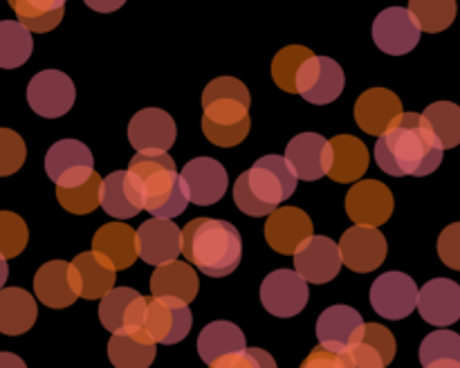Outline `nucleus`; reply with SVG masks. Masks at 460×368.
<instances>
[{
  "label": "nucleus",
  "mask_w": 460,
  "mask_h": 368,
  "mask_svg": "<svg viewBox=\"0 0 460 368\" xmlns=\"http://www.w3.org/2000/svg\"><path fill=\"white\" fill-rule=\"evenodd\" d=\"M7 276H9L7 258H4V256L0 254V290H3V285H4V283H7Z\"/></svg>",
  "instance_id": "50"
},
{
  "label": "nucleus",
  "mask_w": 460,
  "mask_h": 368,
  "mask_svg": "<svg viewBox=\"0 0 460 368\" xmlns=\"http://www.w3.org/2000/svg\"><path fill=\"white\" fill-rule=\"evenodd\" d=\"M438 256L447 267L460 272V223L447 224L438 236Z\"/></svg>",
  "instance_id": "46"
},
{
  "label": "nucleus",
  "mask_w": 460,
  "mask_h": 368,
  "mask_svg": "<svg viewBox=\"0 0 460 368\" xmlns=\"http://www.w3.org/2000/svg\"><path fill=\"white\" fill-rule=\"evenodd\" d=\"M308 283L292 269H274L261 283V303L279 319L296 317L308 305Z\"/></svg>",
  "instance_id": "9"
},
{
  "label": "nucleus",
  "mask_w": 460,
  "mask_h": 368,
  "mask_svg": "<svg viewBox=\"0 0 460 368\" xmlns=\"http://www.w3.org/2000/svg\"><path fill=\"white\" fill-rule=\"evenodd\" d=\"M175 121L162 108H144L128 124V142L137 153H166L175 144Z\"/></svg>",
  "instance_id": "19"
},
{
  "label": "nucleus",
  "mask_w": 460,
  "mask_h": 368,
  "mask_svg": "<svg viewBox=\"0 0 460 368\" xmlns=\"http://www.w3.org/2000/svg\"><path fill=\"white\" fill-rule=\"evenodd\" d=\"M155 346L146 330L112 335L108 341V357L115 368H148L155 359Z\"/></svg>",
  "instance_id": "33"
},
{
  "label": "nucleus",
  "mask_w": 460,
  "mask_h": 368,
  "mask_svg": "<svg viewBox=\"0 0 460 368\" xmlns=\"http://www.w3.org/2000/svg\"><path fill=\"white\" fill-rule=\"evenodd\" d=\"M252 97L236 76H218L202 92V133L211 144L232 148L245 142L252 128Z\"/></svg>",
  "instance_id": "2"
},
{
  "label": "nucleus",
  "mask_w": 460,
  "mask_h": 368,
  "mask_svg": "<svg viewBox=\"0 0 460 368\" xmlns=\"http://www.w3.org/2000/svg\"><path fill=\"white\" fill-rule=\"evenodd\" d=\"M301 368H344L341 366V359L337 353H331L323 346H317V348L310 350L308 357L304 359Z\"/></svg>",
  "instance_id": "47"
},
{
  "label": "nucleus",
  "mask_w": 460,
  "mask_h": 368,
  "mask_svg": "<svg viewBox=\"0 0 460 368\" xmlns=\"http://www.w3.org/2000/svg\"><path fill=\"white\" fill-rule=\"evenodd\" d=\"M394 193L377 180H362L346 193V214L355 224L380 227L394 214Z\"/></svg>",
  "instance_id": "13"
},
{
  "label": "nucleus",
  "mask_w": 460,
  "mask_h": 368,
  "mask_svg": "<svg viewBox=\"0 0 460 368\" xmlns=\"http://www.w3.org/2000/svg\"><path fill=\"white\" fill-rule=\"evenodd\" d=\"M182 254L207 276H227L241 265V232L227 220L196 218L182 229Z\"/></svg>",
  "instance_id": "3"
},
{
  "label": "nucleus",
  "mask_w": 460,
  "mask_h": 368,
  "mask_svg": "<svg viewBox=\"0 0 460 368\" xmlns=\"http://www.w3.org/2000/svg\"><path fill=\"white\" fill-rule=\"evenodd\" d=\"M418 294L420 290L409 274L386 272L373 283L371 305L380 317L400 321L418 308Z\"/></svg>",
  "instance_id": "12"
},
{
  "label": "nucleus",
  "mask_w": 460,
  "mask_h": 368,
  "mask_svg": "<svg viewBox=\"0 0 460 368\" xmlns=\"http://www.w3.org/2000/svg\"><path fill=\"white\" fill-rule=\"evenodd\" d=\"M420 25L407 7H386L373 21V40L389 57L409 54L420 43Z\"/></svg>",
  "instance_id": "11"
},
{
  "label": "nucleus",
  "mask_w": 460,
  "mask_h": 368,
  "mask_svg": "<svg viewBox=\"0 0 460 368\" xmlns=\"http://www.w3.org/2000/svg\"><path fill=\"white\" fill-rule=\"evenodd\" d=\"M45 173L58 188L81 187L94 175L93 151L79 139H61L45 155Z\"/></svg>",
  "instance_id": "6"
},
{
  "label": "nucleus",
  "mask_w": 460,
  "mask_h": 368,
  "mask_svg": "<svg viewBox=\"0 0 460 368\" xmlns=\"http://www.w3.org/2000/svg\"><path fill=\"white\" fill-rule=\"evenodd\" d=\"M364 319L350 305H331L317 319V339L331 353H346L355 344L362 341L364 335Z\"/></svg>",
  "instance_id": "16"
},
{
  "label": "nucleus",
  "mask_w": 460,
  "mask_h": 368,
  "mask_svg": "<svg viewBox=\"0 0 460 368\" xmlns=\"http://www.w3.org/2000/svg\"><path fill=\"white\" fill-rule=\"evenodd\" d=\"M340 359L344 368H386L382 355L368 344H362V341L346 350V353H341Z\"/></svg>",
  "instance_id": "45"
},
{
  "label": "nucleus",
  "mask_w": 460,
  "mask_h": 368,
  "mask_svg": "<svg viewBox=\"0 0 460 368\" xmlns=\"http://www.w3.org/2000/svg\"><path fill=\"white\" fill-rule=\"evenodd\" d=\"M247 350L245 335L241 328L232 321H214L207 323L198 335V355L205 364H214L227 355L243 353Z\"/></svg>",
  "instance_id": "32"
},
{
  "label": "nucleus",
  "mask_w": 460,
  "mask_h": 368,
  "mask_svg": "<svg viewBox=\"0 0 460 368\" xmlns=\"http://www.w3.org/2000/svg\"><path fill=\"white\" fill-rule=\"evenodd\" d=\"M93 251L106 258L115 269H128L139 258L137 232L124 223L103 224L94 233Z\"/></svg>",
  "instance_id": "28"
},
{
  "label": "nucleus",
  "mask_w": 460,
  "mask_h": 368,
  "mask_svg": "<svg viewBox=\"0 0 460 368\" xmlns=\"http://www.w3.org/2000/svg\"><path fill=\"white\" fill-rule=\"evenodd\" d=\"M193 314L187 303L178 299H148V312L144 330L153 337L155 344L173 346L187 339L191 332Z\"/></svg>",
  "instance_id": "14"
},
{
  "label": "nucleus",
  "mask_w": 460,
  "mask_h": 368,
  "mask_svg": "<svg viewBox=\"0 0 460 368\" xmlns=\"http://www.w3.org/2000/svg\"><path fill=\"white\" fill-rule=\"evenodd\" d=\"M180 175L189 188V200L198 206L216 205L227 193V171L214 157H196L187 162Z\"/></svg>",
  "instance_id": "24"
},
{
  "label": "nucleus",
  "mask_w": 460,
  "mask_h": 368,
  "mask_svg": "<svg viewBox=\"0 0 460 368\" xmlns=\"http://www.w3.org/2000/svg\"><path fill=\"white\" fill-rule=\"evenodd\" d=\"M18 16V22L36 34H45L58 27L66 16L67 0H7Z\"/></svg>",
  "instance_id": "34"
},
{
  "label": "nucleus",
  "mask_w": 460,
  "mask_h": 368,
  "mask_svg": "<svg viewBox=\"0 0 460 368\" xmlns=\"http://www.w3.org/2000/svg\"><path fill=\"white\" fill-rule=\"evenodd\" d=\"M362 344H368L371 348H376L377 353L382 355L386 366L394 362L395 350H398V341H395L394 332H391L389 328L380 326V323H367V326H364Z\"/></svg>",
  "instance_id": "44"
},
{
  "label": "nucleus",
  "mask_w": 460,
  "mask_h": 368,
  "mask_svg": "<svg viewBox=\"0 0 460 368\" xmlns=\"http://www.w3.org/2000/svg\"><path fill=\"white\" fill-rule=\"evenodd\" d=\"M102 182L103 178H99L97 173L84 182L81 187L72 188H57V200L58 205L66 211L76 215L93 214L97 206H102Z\"/></svg>",
  "instance_id": "40"
},
{
  "label": "nucleus",
  "mask_w": 460,
  "mask_h": 368,
  "mask_svg": "<svg viewBox=\"0 0 460 368\" xmlns=\"http://www.w3.org/2000/svg\"><path fill=\"white\" fill-rule=\"evenodd\" d=\"M148 299L133 287H115L99 303V321L112 335L144 330Z\"/></svg>",
  "instance_id": "10"
},
{
  "label": "nucleus",
  "mask_w": 460,
  "mask_h": 368,
  "mask_svg": "<svg viewBox=\"0 0 460 368\" xmlns=\"http://www.w3.org/2000/svg\"><path fill=\"white\" fill-rule=\"evenodd\" d=\"M128 171L144 184L146 211L153 218L173 220L184 214L189 188L182 175L175 171V162L169 153H137L130 160Z\"/></svg>",
  "instance_id": "5"
},
{
  "label": "nucleus",
  "mask_w": 460,
  "mask_h": 368,
  "mask_svg": "<svg viewBox=\"0 0 460 368\" xmlns=\"http://www.w3.org/2000/svg\"><path fill=\"white\" fill-rule=\"evenodd\" d=\"M286 157L295 169L296 178L304 182H314V180L328 175L332 164V146L331 139L319 133H299L288 142Z\"/></svg>",
  "instance_id": "17"
},
{
  "label": "nucleus",
  "mask_w": 460,
  "mask_h": 368,
  "mask_svg": "<svg viewBox=\"0 0 460 368\" xmlns=\"http://www.w3.org/2000/svg\"><path fill=\"white\" fill-rule=\"evenodd\" d=\"M200 290V281L187 260H173L162 267H155L151 276V292L155 299H178L182 303H191Z\"/></svg>",
  "instance_id": "29"
},
{
  "label": "nucleus",
  "mask_w": 460,
  "mask_h": 368,
  "mask_svg": "<svg viewBox=\"0 0 460 368\" xmlns=\"http://www.w3.org/2000/svg\"><path fill=\"white\" fill-rule=\"evenodd\" d=\"M313 57L308 48L304 45H288L279 49L277 57L272 58V79L286 92L296 94V76H299L301 66Z\"/></svg>",
  "instance_id": "39"
},
{
  "label": "nucleus",
  "mask_w": 460,
  "mask_h": 368,
  "mask_svg": "<svg viewBox=\"0 0 460 368\" xmlns=\"http://www.w3.org/2000/svg\"><path fill=\"white\" fill-rule=\"evenodd\" d=\"M314 224L299 206H279L265 223V241L279 254H296L308 238H313Z\"/></svg>",
  "instance_id": "21"
},
{
  "label": "nucleus",
  "mask_w": 460,
  "mask_h": 368,
  "mask_svg": "<svg viewBox=\"0 0 460 368\" xmlns=\"http://www.w3.org/2000/svg\"><path fill=\"white\" fill-rule=\"evenodd\" d=\"M332 146V164L328 171V178L335 180L340 184L358 182L368 169L371 162V153H368L367 144L362 139L353 137V135H337L331 139Z\"/></svg>",
  "instance_id": "30"
},
{
  "label": "nucleus",
  "mask_w": 460,
  "mask_h": 368,
  "mask_svg": "<svg viewBox=\"0 0 460 368\" xmlns=\"http://www.w3.org/2000/svg\"><path fill=\"white\" fill-rule=\"evenodd\" d=\"M295 169L283 155H265L252 164L250 171L238 175L234 184V202L243 214L252 218L272 215L295 193Z\"/></svg>",
  "instance_id": "4"
},
{
  "label": "nucleus",
  "mask_w": 460,
  "mask_h": 368,
  "mask_svg": "<svg viewBox=\"0 0 460 368\" xmlns=\"http://www.w3.org/2000/svg\"><path fill=\"white\" fill-rule=\"evenodd\" d=\"M376 162L394 178H425L443 164L445 146L420 112H402L376 142Z\"/></svg>",
  "instance_id": "1"
},
{
  "label": "nucleus",
  "mask_w": 460,
  "mask_h": 368,
  "mask_svg": "<svg viewBox=\"0 0 460 368\" xmlns=\"http://www.w3.org/2000/svg\"><path fill=\"white\" fill-rule=\"evenodd\" d=\"M340 251L346 267L358 274H367L385 263L389 247H386V238L380 229L355 224V227L346 229L341 236Z\"/></svg>",
  "instance_id": "15"
},
{
  "label": "nucleus",
  "mask_w": 460,
  "mask_h": 368,
  "mask_svg": "<svg viewBox=\"0 0 460 368\" xmlns=\"http://www.w3.org/2000/svg\"><path fill=\"white\" fill-rule=\"evenodd\" d=\"M27 146L21 135L12 128H0V178L13 175L25 164Z\"/></svg>",
  "instance_id": "42"
},
{
  "label": "nucleus",
  "mask_w": 460,
  "mask_h": 368,
  "mask_svg": "<svg viewBox=\"0 0 460 368\" xmlns=\"http://www.w3.org/2000/svg\"><path fill=\"white\" fill-rule=\"evenodd\" d=\"M72 276H75L76 292L81 299L94 301L103 299L111 290H115L117 269L94 251H84L70 263Z\"/></svg>",
  "instance_id": "27"
},
{
  "label": "nucleus",
  "mask_w": 460,
  "mask_h": 368,
  "mask_svg": "<svg viewBox=\"0 0 460 368\" xmlns=\"http://www.w3.org/2000/svg\"><path fill=\"white\" fill-rule=\"evenodd\" d=\"M0 368H27V364L18 355L0 353Z\"/></svg>",
  "instance_id": "49"
},
{
  "label": "nucleus",
  "mask_w": 460,
  "mask_h": 368,
  "mask_svg": "<svg viewBox=\"0 0 460 368\" xmlns=\"http://www.w3.org/2000/svg\"><path fill=\"white\" fill-rule=\"evenodd\" d=\"M39 317L34 296L22 287L0 290V332L9 337L25 335Z\"/></svg>",
  "instance_id": "31"
},
{
  "label": "nucleus",
  "mask_w": 460,
  "mask_h": 368,
  "mask_svg": "<svg viewBox=\"0 0 460 368\" xmlns=\"http://www.w3.org/2000/svg\"><path fill=\"white\" fill-rule=\"evenodd\" d=\"M30 241V229L25 220L13 211H0V254L4 258H16Z\"/></svg>",
  "instance_id": "41"
},
{
  "label": "nucleus",
  "mask_w": 460,
  "mask_h": 368,
  "mask_svg": "<svg viewBox=\"0 0 460 368\" xmlns=\"http://www.w3.org/2000/svg\"><path fill=\"white\" fill-rule=\"evenodd\" d=\"M346 76L340 63L331 57H313L301 66L296 76V94L314 106H326L344 92Z\"/></svg>",
  "instance_id": "8"
},
{
  "label": "nucleus",
  "mask_w": 460,
  "mask_h": 368,
  "mask_svg": "<svg viewBox=\"0 0 460 368\" xmlns=\"http://www.w3.org/2000/svg\"><path fill=\"white\" fill-rule=\"evenodd\" d=\"M402 117V101L389 88H368L355 101V121L367 135L380 137Z\"/></svg>",
  "instance_id": "23"
},
{
  "label": "nucleus",
  "mask_w": 460,
  "mask_h": 368,
  "mask_svg": "<svg viewBox=\"0 0 460 368\" xmlns=\"http://www.w3.org/2000/svg\"><path fill=\"white\" fill-rule=\"evenodd\" d=\"M34 294L48 308H70L79 299L70 263H66V260H49V263L40 265L34 276Z\"/></svg>",
  "instance_id": "26"
},
{
  "label": "nucleus",
  "mask_w": 460,
  "mask_h": 368,
  "mask_svg": "<svg viewBox=\"0 0 460 368\" xmlns=\"http://www.w3.org/2000/svg\"><path fill=\"white\" fill-rule=\"evenodd\" d=\"M102 209L117 220L135 218L146 209L144 184L128 169L112 171L102 182Z\"/></svg>",
  "instance_id": "22"
},
{
  "label": "nucleus",
  "mask_w": 460,
  "mask_h": 368,
  "mask_svg": "<svg viewBox=\"0 0 460 368\" xmlns=\"http://www.w3.org/2000/svg\"><path fill=\"white\" fill-rule=\"evenodd\" d=\"M34 39L31 31L18 21H0V67L13 70L30 61Z\"/></svg>",
  "instance_id": "35"
},
{
  "label": "nucleus",
  "mask_w": 460,
  "mask_h": 368,
  "mask_svg": "<svg viewBox=\"0 0 460 368\" xmlns=\"http://www.w3.org/2000/svg\"><path fill=\"white\" fill-rule=\"evenodd\" d=\"M209 368H277L272 355L263 348H247L243 353L227 355L211 364Z\"/></svg>",
  "instance_id": "43"
},
{
  "label": "nucleus",
  "mask_w": 460,
  "mask_h": 368,
  "mask_svg": "<svg viewBox=\"0 0 460 368\" xmlns=\"http://www.w3.org/2000/svg\"><path fill=\"white\" fill-rule=\"evenodd\" d=\"M76 88L70 76L61 70H43L31 76L27 85V103L36 115L58 119L75 106Z\"/></svg>",
  "instance_id": "7"
},
{
  "label": "nucleus",
  "mask_w": 460,
  "mask_h": 368,
  "mask_svg": "<svg viewBox=\"0 0 460 368\" xmlns=\"http://www.w3.org/2000/svg\"><path fill=\"white\" fill-rule=\"evenodd\" d=\"M418 312L427 323L447 328L460 319V285L452 278H431L420 287Z\"/></svg>",
  "instance_id": "25"
},
{
  "label": "nucleus",
  "mask_w": 460,
  "mask_h": 368,
  "mask_svg": "<svg viewBox=\"0 0 460 368\" xmlns=\"http://www.w3.org/2000/svg\"><path fill=\"white\" fill-rule=\"evenodd\" d=\"M137 254L144 263L162 267L182 254V229L173 220L151 218L137 229Z\"/></svg>",
  "instance_id": "20"
},
{
  "label": "nucleus",
  "mask_w": 460,
  "mask_h": 368,
  "mask_svg": "<svg viewBox=\"0 0 460 368\" xmlns=\"http://www.w3.org/2000/svg\"><path fill=\"white\" fill-rule=\"evenodd\" d=\"M341 251L332 238L313 236L296 250L295 254V272L304 278L305 283H322L332 281L340 274Z\"/></svg>",
  "instance_id": "18"
},
{
  "label": "nucleus",
  "mask_w": 460,
  "mask_h": 368,
  "mask_svg": "<svg viewBox=\"0 0 460 368\" xmlns=\"http://www.w3.org/2000/svg\"><path fill=\"white\" fill-rule=\"evenodd\" d=\"M422 368H460V335L452 330H436L420 344Z\"/></svg>",
  "instance_id": "36"
},
{
  "label": "nucleus",
  "mask_w": 460,
  "mask_h": 368,
  "mask_svg": "<svg viewBox=\"0 0 460 368\" xmlns=\"http://www.w3.org/2000/svg\"><path fill=\"white\" fill-rule=\"evenodd\" d=\"M84 3L88 4L90 9H94V12L111 13V12H117L119 7H124L126 0H84Z\"/></svg>",
  "instance_id": "48"
},
{
  "label": "nucleus",
  "mask_w": 460,
  "mask_h": 368,
  "mask_svg": "<svg viewBox=\"0 0 460 368\" xmlns=\"http://www.w3.org/2000/svg\"><path fill=\"white\" fill-rule=\"evenodd\" d=\"M409 12L416 16L422 31L438 34L456 21V0H409Z\"/></svg>",
  "instance_id": "37"
},
{
  "label": "nucleus",
  "mask_w": 460,
  "mask_h": 368,
  "mask_svg": "<svg viewBox=\"0 0 460 368\" xmlns=\"http://www.w3.org/2000/svg\"><path fill=\"white\" fill-rule=\"evenodd\" d=\"M436 137L445 148H456L460 144V106L452 101H436L422 112Z\"/></svg>",
  "instance_id": "38"
}]
</instances>
